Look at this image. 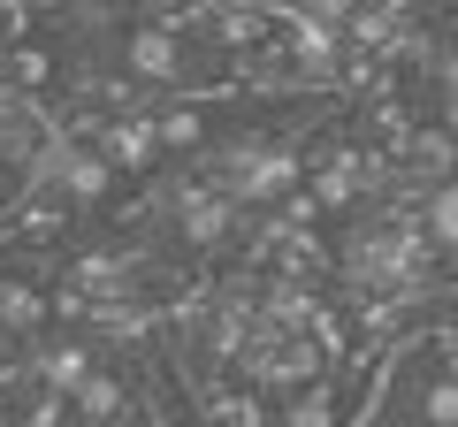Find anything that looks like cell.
I'll list each match as a JSON object with an SVG mask.
<instances>
[{
    "instance_id": "6da1fadb",
    "label": "cell",
    "mask_w": 458,
    "mask_h": 427,
    "mask_svg": "<svg viewBox=\"0 0 458 427\" xmlns=\"http://www.w3.org/2000/svg\"><path fill=\"white\" fill-rule=\"evenodd\" d=\"M428 54L436 62H458V8H436L428 16Z\"/></svg>"
}]
</instances>
